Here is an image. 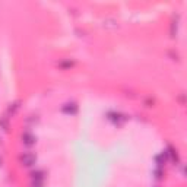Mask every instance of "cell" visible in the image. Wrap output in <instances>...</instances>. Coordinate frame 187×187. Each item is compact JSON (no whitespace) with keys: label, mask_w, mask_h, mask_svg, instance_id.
<instances>
[{"label":"cell","mask_w":187,"mask_h":187,"mask_svg":"<svg viewBox=\"0 0 187 187\" xmlns=\"http://www.w3.org/2000/svg\"><path fill=\"white\" fill-rule=\"evenodd\" d=\"M34 161H35V156H34L32 154H25V155L22 156V162H23L25 165H32Z\"/></svg>","instance_id":"cell-1"},{"label":"cell","mask_w":187,"mask_h":187,"mask_svg":"<svg viewBox=\"0 0 187 187\" xmlns=\"http://www.w3.org/2000/svg\"><path fill=\"white\" fill-rule=\"evenodd\" d=\"M23 139H25V143L31 145V143H32V139H34V138H32L31 134H25V136H23Z\"/></svg>","instance_id":"cell-2"}]
</instances>
